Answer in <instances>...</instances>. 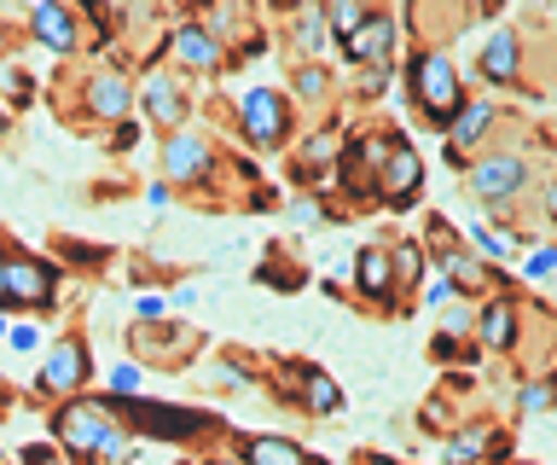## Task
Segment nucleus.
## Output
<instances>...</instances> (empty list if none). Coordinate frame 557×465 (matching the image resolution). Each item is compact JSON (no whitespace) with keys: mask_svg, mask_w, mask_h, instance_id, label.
<instances>
[{"mask_svg":"<svg viewBox=\"0 0 557 465\" xmlns=\"http://www.w3.org/2000/svg\"><path fill=\"white\" fill-rule=\"evenodd\" d=\"M7 343H12L17 355H35V350H41V326H29V320H12V326H7Z\"/></svg>","mask_w":557,"mask_h":465,"instance_id":"34","label":"nucleus"},{"mask_svg":"<svg viewBox=\"0 0 557 465\" xmlns=\"http://www.w3.org/2000/svg\"><path fill=\"white\" fill-rule=\"evenodd\" d=\"M24 29L35 47H47L52 59H76L82 53V19L70 7H59V0H35V7L24 12Z\"/></svg>","mask_w":557,"mask_h":465,"instance_id":"18","label":"nucleus"},{"mask_svg":"<svg viewBox=\"0 0 557 465\" xmlns=\"http://www.w3.org/2000/svg\"><path fill=\"white\" fill-rule=\"evenodd\" d=\"M529 36L522 29H494V36L482 41V53H476V76L487 82V88H499V94H529V99H546L529 82Z\"/></svg>","mask_w":557,"mask_h":465,"instance_id":"8","label":"nucleus"},{"mask_svg":"<svg viewBox=\"0 0 557 465\" xmlns=\"http://www.w3.org/2000/svg\"><path fill=\"white\" fill-rule=\"evenodd\" d=\"M122 425H128L134 442H174V448H198L209 437H221L215 413L181 407V402H157V395H139V402L122 407Z\"/></svg>","mask_w":557,"mask_h":465,"instance_id":"3","label":"nucleus"},{"mask_svg":"<svg viewBox=\"0 0 557 465\" xmlns=\"http://www.w3.org/2000/svg\"><path fill=\"white\" fill-rule=\"evenodd\" d=\"M395 76L407 82V106H412V117L430 134H442L453 117H459V106L470 99V82H465L459 64H453L447 47H424V41H418L412 53H400Z\"/></svg>","mask_w":557,"mask_h":465,"instance_id":"1","label":"nucleus"},{"mask_svg":"<svg viewBox=\"0 0 557 465\" xmlns=\"http://www.w3.org/2000/svg\"><path fill=\"white\" fill-rule=\"evenodd\" d=\"M511 454V430L487 425V419H465L459 430L442 437V465H487Z\"/></svg>","mask_w":557,"mask_h":465,"instance_id":"19","label":"nucleus"},{"mask_svg":"<svg viewBox=\"0 0 557 465\" xmlns=\"http://www.w3.org/2000/svg\"><path fill=\"white\" fill-rule=\"evenodd\" d=\"M233 123H238V140L250 146V151H285L290 134H296V111H290V99L278 94V88L256 82V88L238 94Z\"/></svg>","mask_w":557,"mask_h":465,"instance_id":"4","label":"nucleus"},{"mask_svg":"<svg viewBox=\"0 0 557 465\" xmlns=\"http://www.w3.org/2000/svg\"><path fill=\"white\" fill-rule=\"evenodd\" d=\"M7 250H12V245H7V238H0V285H7Z\"/></svg>","mask_w":557,"mask_h":465,"instance_id":"43","label":"nucleus"},{"mask_svg":"<svg viewBox=\"0 0 557 465\" xmlns=\"http://www.w3.org/2000/svg\"><path fill=\"white\" fill-rule=\"evenodd\" d=\"M134 106H139V123H151V129H186V117H191V82H181L174 71H163V64H146L134 82Z\"/></svg>","mask_w":557,"mask_h":465,"instance_id":"10","label":"nucleus"},{"mask_svg":"<svg viewBox=\"0 0 557 465\" xmlns=\"http://www.w3.org/2000/svg\"><path fill=\"white\" fill-rule=\"evenodd\" d=\"M430 360H435V367H465V360H476V343H459V338L435 332V343H430Z\"/></svg>","mask_w":557,"mask_h":465,"instance_id":"29","label":"nucleus"},{"mask_svg":"<svg viewBox=\"0 0 557 465\" xmlns=\"http://www.w3.org/2000/svg\"><path fill=\"white\" fill-rule=\"evenodd\" d=\"M499 106L487 94H470L465 106H459V117H453V123L442 129V140H447V151H459V158H476V151L494 140V129H499Z\"/></svg>","mask_w":557,"mask_h":465,"instance_id":"20","label":"nucleus"},{"mask_svg":"<svg viewBox=\"0 0 557 465\" xmlns=\"http://www.w3.org/2000/svg\"><path fill=\"white\" fill-rule=\"evenodd\" d=\"M389 88H395V71H389V64H377V71H355V99H366V106L389 99Z\"/></svg>","mask_w":557,"mask_h":465,"instance_id":"28","label":"nucleus"},{"mask_svg":"<svg viewBox=\"0 0 557 465\" xmlns=\"http://www.w3.org/2000/svg\"><path fill=\"white\" fill-rule=\"evenodd\" d=\"M233 460L238 465H308V448L290 437H273V430H256V437H233Z\"/></svg>","mask_w":557,"mask_h":465,"instance_id":"21","label":"nucleus"},{"mask_svg":"<svg viewBox=\"0 0 557 465\" xmlns=\"http://www.w3.org/2000/svg\"><path fill=\"white\" fill-rule=\"evenodd\" d=\"M134 326H151V320H169V297H157V291H134Z\"/></svg>","mask_w":557,"mask_h":465,"instance_id":"33","label":"nucleus"},{"mask_svg":"<svg viewBox=\"0 0 557 465\" xmlns=\"http://www.w3.org/2000/svg\"><path fill=\"white\" fill-rule=\"evenodd\" d=\"M268 372H273V390L302 407L308 419H337L343 413V384L313 360H268Z\"/></svg>","mask_w":557,"mask_h":465,"instance_id":"7","label":"nucleus"},{"mask_svg":"<svg viewBox=\"0 0 557 465\" xmlns=\"http://www.w3.org/2000/svg\"><path fill=\"white\" fill-rule=\"evenodd\" d=\"M169 465H186V454H181V460H169Z\"/></svg>","mask_w":557,"mask_h":465,"instance_id":"47","label":"nucleus"},{"mask_svg":"<svg viewBox=\"0 0 557 465\" xmlns=\"http://www.w3.org/2000/svg\"><path fill=\"white\" fill-rule=\"evenodd\" d=\"M94 384V350H87L82 332H64L47 343L41 367H35V395L41 402H70V395H87Z\"/></svg>","mask_w":557,"mask_h":465,"instance_id":"6","label":"nucleus"},{"mask_svg":"<svg viewBox=\"0 0 557 465\" xmlns=\"http://www.w3.org/2000/svg\"><path fill=\"white\" fill-rule=\"evenodd\" d=\"M146 378H151L146 367H134V360H116V367L104 372V390H99V395H104V402H116V407H128V402H139V395H151Z\"/></svg>","mask_w":557,"mask_h":465,"instance_id":"25","label":"nucleus"},{"mask_svg":"<svg viewBox=\"0 0 557 465\" xmlns=\"http://www.w3.org/2000/svg\"><path fill=\"white\" fill-rule=\"evenodd\" d=\"M215 384H226V390H256V372H250V360L244 355H221V367L209 372Z\"/></svg>","mask_w":557,"mask_h":465,"instance_id":"30","label":"nucleus"},{"mask_svg":"<svg viewBox=\"0 0 557 465\" xmlns=\"http://www.w3.org/2000/svg\"><path fill=\"white\" fill-rule=\"evenodd\" d=\"M511 413H522V419H546L552 413V372L546 378H522V384L511 390Z\"/></svg>","mask_w":557,"mask_h":465,"instance_id":"27","label":"nucleus"},{"mask_svg":"<svg viewBox=\"0 0 557 465\" xmlns=\"http://www.w3.org/2000/svg\"><path fill=\"white\" fill-rule=\"evenodd\" d=\"M169 303H174V308H198V285H181Z\"/></svg>","mask_w":557,"mask_h":465,"instance_id":"39","label":"nucleus"},{"mask_svg":"<svg viewBox=\"0 0 557 465\" xmlns=\"http://www.w3.org/2000/svg\"><path fill=\"white\" fill-rule=\"evenodd\" d=\"M552 268H557V256H552V245H534L529 256H522V280H529L534 291H546V285H552Z\"/></svg>","mask_w":557,"mask_h":465,"instance_id":"31","label":"nucleus"},{"mask_svg":"<svg viewBox=\"0 0 557 465\" xmlns=\"http://www.w3.org/2000/svg\"><path fill=\"white\" fill-rule=\"evenodd\" d=\"M366 12H372L366 0H325V7H320V19H325V36L343 47V41L355 36L360 24H366Z\"/></svg>","mask_w":557,"mask_h":465,"instance_id":"26","label":"nucleus"},{"mask_svg":"<svg viewBox=\"0 0 557 465\" xmlns=\"http://www.w3.org/2000/svg\"><path fill=\"white\" fill-rule=\"evenodd\" d=\"M134 117V76H128V59H111L99 71L82 76V123H128Z\"/></svg>","mask_w":557,"mask_h":465,"instance_id":"12","label":"nucleus"},{"mask_svg":"<svg viewBox=\"0 0 557 465\" xmlns=\"http://www.w3.org/2000/svg\"><path fill=\"white\" fill-rule=\"evenodd\" d=\"M418 198H424V158H418L412 140H395V151L372 175V204H383V210H412Z\"/></svg>","mask_w":557,"mask_h":465,"instance_id":"15","label":"nucleus"},{"mask_svg":"<svg viewBox=\"0 0 557 465\" xmlns=\"http://www.w3.org/2000/svg\"><path fill=\"white\" fill-rule=\"evenodd\" d=\"M389 268H395L400 303H418V291H424V280H430V256H424V245H418L412 233L389 238Z\"/></svg>","mask_w":557,"mask_h":465,"instance_id":"22","label":"nucleus"},{"mask_svg":"<svg viewBox=\"0 0 557 465\" xmlns=\"http://www.w3.org/2000/svg\"><path fill=\"white\" fill-rule=\"evenodd\" d=\"M487 465H540V460H487Z\"/></svg>","mask_w":557,"mask_h":465,"instance_id":"44","label":"nucleus"},{"mask_svg":"<svg viewBox=\"0 0 557 465\" xmlns=\"http://www.w3.org/2000/svg\"><path fill=\"white\" fill-rule=\"evenodd\" d=\"M186 465H226V454H186Z\"/></svg>","mask_w":557,"mask_h":465,"instance_id":"41","label":"nucleus"},{"mask_svg":"<svg viewBox=\"0 0 557 465\" xmlns=\"http://www.w3.org/2000/svg\"><path fill=\"white\" fill-rule=\"evenodd\" d=\"M459 175H465L470 198H476L487 216H511L517 204L540 186L529 146H517V140H511V146H505V140H499V146H482L476 158H465Z\"/></svg>","mask_w":557,"mask_h":465,"instance_id":"2","label":"nucleus"},{"mask_svg":"<svg viewBox=\"0 0 557 465\" xmlns=\"http://www.w3.org/2000/svg\"><path fill=\"white\" fill-rule=\"evenodd\" d=\"M7 88H12V106H35V76H24V71H7Z\"/></svg>","mask_w":557,"mask_h":465,"instance_id":"37","label":"nucleus"},{"mask_svg":"<svg viewBox=\"0 0 557 465\" xmlns=\"http://www.w3.org/2000/svg\"><path fill=\"white\" fill-rule=\"evenodd\" d=\"M59 262H47L41 250H7V285H0V315H41L59 303Z\"/></svg>","mask_w":557,"mask_h":465,"instance_id":"5","label":"nucleus"},{"mask_svg":"<svg viewBox=\"0 0 557 465\" xmlns=\"http://www.w3.org/2000/svg\"><path fill=\"white\" fill-rule=\"evenodd\" d=\"M400 47H407V41H400V19H395V12H383V7H372V12H366V24L343 41V59L355 64V71H377V64H389V71H395Z\"/></svg>","mask_w":557,"mask_h":465,"instance_id":"17","label":"nucleus"},{"mask_svg":"<svg viewBox=\"0 0 557 465\" xmlns=\"http://www.w3.org/2000/svg\"><path fill=\"white\" fill-rule=\"evenodd\" d=\"M0 140H12V106H0Z\"/></svg>","mask_w":557,"mask_h":465,"instance_id":"42","label":"nucleus"},{"mask_svg":"<svg viewBox=\"0 0 557 465\" xmlns=\"http://www.w3.org/2000/svg\"><path fill=\"white\" fill-rule=\"evenodd\" d=\"M331 94H337V76H331V64H296L290 82H285L290 111H296V106L320 111V106H331Z\"/></svg>","mask_w":557,"mask_h":465,"instance_id":"24","label":"nucleus"},{"mask_svg":"<svg viewBox=\"0 0 557 465\" xmlns=\"http://www.w3.org/2000/svg\"><path fill=\"white\" fill-rule=\"evenodd\" d=\"M348 297L372 315H400V291H395V268H389V245H360L348 262Z\"/></svg>","mask_w":557,"mask_h":465,"instance_id":"13","label":"nucleus"},{"mask_svg":"<svg viewBox=\"0 0 557 465\" xmlns=\"http://www.w3.org/2000/svg\"><path fill=\"white\" fill-rule=\"evenodd\" d=\"M7 326H12V320H7V315H0V343H7Z\"/></svg>","mask_w":557,"mask_h":465,"instance_id":"46","label":"nucleus"},{"mask_svg":"<svg viewBox=\"0 0 557 465\" xmlns=\"http://www.w3.org/2000/svg\"><path fill=\"white\" fill-rule=\"evenodd\" d=\"M169 198H174V193H169L163 181H151V186H146V204H151V210H169Z\"/></svg>","mask_w":557,"mask_h":465,"instance_id":"38","label":"nucleus"},{"mask_svg":"<svg viewBox=\"0 0 557 465\" xmlns=\"http://www.w3.org/2000/svg\"><path fill=\"white\" fill-rule=\"evenodd\" d=\"M418 303H424V308H453V303H459V291H453L442 273H430V285L418 291Z\"/></svg>","mask_w":557,"mask_h":465,"instance_id":"35","label":"nucleus"},{"mask_svg":"<svg viewBox=\"0 0 557 465\" xmlns=\"http://www.w3.org/2000/svg\"><path fill=\"white\" fill-rule=\"evenodd\" d=\"M163 53L174 59V76H181V82H191V76H221V71H226L221 41L209 36L198 19H174L169 36H163Z\"/></svg>","mask_w":557,"mask_h":465,"instance_id":"16","label":"nucleus"},{"mask_svg":"<svg viewBox=\"0 0 557 465\" xmlns=\"http://www.w3.org/2000/svg\"><path fill=\"white\" fill-rule=\"evenodd\" d=\"M470 320H476V303H453V308H442V332L447 338H459V343H470Z\"/></svg>","mask_w":557,"mask_h":465,"instance_id":"32","label":"nucleus"},{"mask_svg":"<svg viewBox=\"0 0 557 465\" xmlns=\"http://www.w3.org/2000/svg\"><path fill=\"white\" fill-rule=\"evenodd\" d=\"M0 53H7V19H0Z\"/></svg>","mask_w":557,"mask_h":465,"instance_id":"45","label":"nucleus"},{"mask_svg":"<svg viewBox=\"0 0 557 465\" xmlns=\"http://www.w3.org/2000/svg\"><path fill=\"white\" fill-rule=\"evenodd\" d=\"M198 350V332L186 320H151V326H128V360L134 367H181V360Z\"/></svg>","mask_w":557,"mask_h":465,"instance_id":"14","label":"nucleus"},{"mask_svg":"<svg viewBox=\"0 0 557 465\" xmlns=\"http://www.w3.org/2000/svg\"><path fill=\"white\" fill-rule=\"evenodd\" d=\"M355 465H400V460H395V454H372V448H366V454H360Z\"/></svg>","mask_w":557,"mask_h":465,"instance_id":"40","label":"nucleus"},{"mask_svg":"<svg viewBox=\"0 0 557 465\" xmlns=\"http://www.w3.org/2000/svg\"><path fill=\"white\" fill-rule=\"evenodd\" d=\"M285 36H290V47H296V64H325V53L337 47V41L325 36V19H320V7H302V12H290Z\"/></svg>","mask_w":557,"mask_h":465,"instance_id":"23","label":"nucleus"},{"mask_svg":"<svg viewBox=\"0 0 557 465\" xmlns=\"http://www.w3.org/2000/svg\"><path fill=\"white\" fill-rule=\"evenodd\" d=\"M522 315H529V297L511 291H494L482 297L476 320H470V338H476V355H517L522 350Z\"/></svg>","mask_w":557,"mask_h":465,"instance_id":"11","label":"nucleus"},{"mask_svg":"<svg viewBox=\"0 0 557 465\" xmlns=\"http://www.w3.org/2000/svg\"><path fill=\"white\" fill-rule=\"evenodd\" d=\"M157 163H163V186L174 193V186H209V181H215L221 151L198 129H174V134L157 140Z\"/></svg>","mask_w":557,"mask_h":465,"instance_id":"9","label":"nucleus"},{"mask_svg":"<svg viewBox=\"0 0 557 465\" xmlns=\"http://www.w3.org/2000/svg\"><path fill=\"white\" fill-rule=\"evenodd\" d=\"M139 140H146V123H134V117H128V123H116V129H111V151H134Z\"/></svg>","mask_w":557,"mask_h":465,"instance_id":"36","label":"nucleus"}]
</instances>
